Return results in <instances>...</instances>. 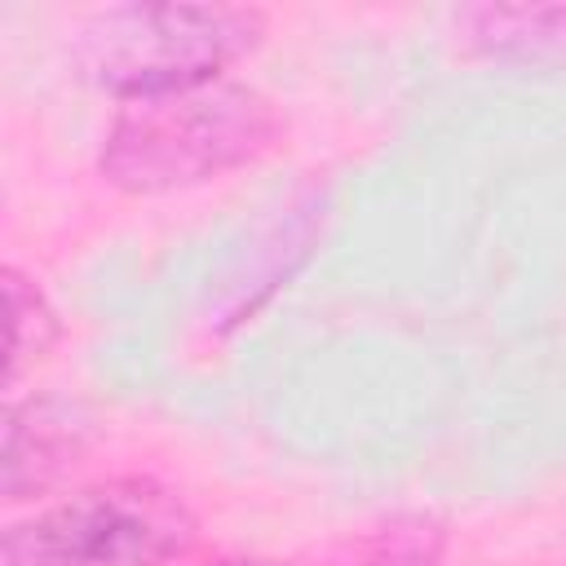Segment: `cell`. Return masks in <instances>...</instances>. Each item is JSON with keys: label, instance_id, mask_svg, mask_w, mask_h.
<instances>
[{"label": "cell", "instance_id": "6da1fadb", "mask_svg": "<svg viewBox=\"0 0 566 566\" xmlns=\"http://www.w3.org/2000/svg\"><path fill=\"white\" fill-rule=\"evenodd\" d=\"M283 133L279 106L239 80L128 102L97 155L106 186L124 195H172L256 164Z\"/></svg>", "mask_w": 566, "mask_h": 566}, {"label": "cell", "instance_id": "7a4b0ae2", "mask_svg": "<svg viewBox=\"0 0 566 566\" xmlns=\"http://www.w3.org/2000/svg\"><path fill=\"white\" fill-rule=\"evenodd\" d=\"M265 40V13L248 4H111L80 22L75 71L124 102L190 93L226 80Z\"/></svg>", "mask_w": 566, "mask_h": 566}, {"label": "cell", "instance_id": "3957f363", "mask_svg": "<svg viewBox=\"0 0 566 566\" xmlns=\"http://www.w3.org/2000/svg\"><path fill=\"white\" fill-rule=\"evenodd\" d=\"M199 535L195 509L159 478L84 486L0 539V566H172Z\"/></svg>", "mask_w": 566, "mask_h": 566}, {"label": "cell", "instance_id": "277c9868", "mask_svg": "<svg viewBox=\"0 0 566 566\" xmlns=\"http://www.w3.org/2000/svg\"><path fill=\"white\" fill-rule=\"evenodd\" d=\"M93 420L57 394L13 398L4 411V500L22 504L57 486L88 451Z\"/></svg>", "mask_w": 566, "mask_h": 566}, {"label": "cell", "instance_id": "5b68a950", "mask_svg": "<svg viewBox=\"0 0 566 566\" xmlns=\"http://www.w3.org/2000/svg\"><path fill=\"white\" fill-rule=\"evenodd\" d=\"M455 22L486 62L566 66V4H473Z\"/></svg>", "mask_w": 566, "mask_h": 566}, {"label": "cell", "instance_id": "8992f818", "mask_svg": "<svg viewBox=\"0 0 566 566\" xmlns=\"http://www.w3.org/2000/svg\"><path fill=\"white\" fill-rule=\"evenodd\" d=\"M4 305H9V358H4V385L13 389L35 363H44L62 336V318L40 292L35 279H27L18 265H4Z\"/></svg>", "mask_w": 566, "mask_h": 566}, {"label": "cell", "instance_id": "52a82bcc", "mask_svg": "<svg viewBox=\"0 0 566 566\" xmlns=\"http://www.w3.org/2000/svg\"><path fill=\"white\" fill-rule=\"evenodd\" d=\"M447 531L433 517H394L354 544V566H442Z\"/></svg>", "mask_w": 566, "mask_h": 566}, {"label": "cell", "instance_id": "ba28073f", "mask_svg": "<svg viewBox=\"0 0 566 566\" xmlns=\"http://www.w3.org/2000/svg\"><path fill=\"white\" fill-rule=\"evenodd\" d=\"M203 566H292V562H279V557H217V562H203Z\"/></svg>", "mask_w": 566, "mask_h": 566}]
</instances>
